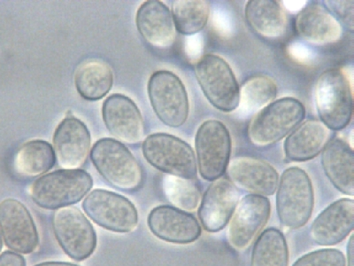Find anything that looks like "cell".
<instances>
[{"label":"cell","mask_w":354,"mask_h":266,"mask_svg":"<svg viewBox=\"0 0 354 266\" xmlns=\"http://www.w3.org/2000/svg\"><path fill=\"white\" fill-rule=\"evenodd\" d=\"M318 115L328 129L339 131L353 116V71L328 69L319 78L315 88Z\"/></svg>","instance_id":"6da1fadb"},{"label":"cell","mask_w":354,"mask_h":266,"mask_svg":"<svg viewBox=\"0 0 354 266\" xmlns=\"http://www.w3.org/2000/svg\"><path fill=\"white\" fill-rule=\"evenodd\" d=\"M93 177L84 170H59L35 180L28 188L34 204L59 210L77 204L91 191Z\"/></svg>","instance_id":"7a4b0ae2"},{"label":"cell","mask_w":354,"mask_h":266,"mask_svg":"<svg viewBox=\"0 0 354 266\" xmlns=\"http://www.w3.org/2000/svg\"><path fill=\"white\" fill-rule=\"evenodd\" d=\"M91 160L100 175L122 191L137 190L143 181L140 164L124 145L113 139H101L93 145Z\"/></svg>","instance_id":"3957f363"},{"label":"cell","mask_w":354,"mask_h":266,"mask_svg":"<svg viewBox=\"0 0 354 266\" xmlns=\"http://www.w3.org/2000/svg\"><path fill=\"white\" fill-rule=\"evenodd\" d=\"M276 200L278 217L283 227L290 229L304 227L315 204L314 188L308 173L298 167L284 170Z\"/></svg>","instance_id":"277c9868"},{"label":"cell","mask_w":354,"mask_h":266,"mask_svg":"<svg viewBox=\"0 0 354 266\" xmlns=\"http://www.w3.org/2000/svg\"><path fill=\"white\" fill-rule=\"evenodd\" d=\"M305 116V107L294 98L272 101L259 111L250 123V141L259 147L277 143L299 126Z\"/></svg>","instance_id":"5b68a950"},{"label":"cell","mask_w":354,"mask_h":266,"mask_svg":"<svg viewBox=\"0 0 354 266\" xmlns=\"http://www.w3.org/2000/svg\"><path fill=\"white\" fill-rule=\"evenodd\" d=\"M142 150L148 163L160 172L183 179L197 177L194 151L181 139L166 133H155L145 139Z\"/></svg>","instance_id":"8992f818"},{"label":"cell","mask_w":354,"mask_h":266,"mask_svg":"<svg viewBox=\"0 0 354 266\" xmlns=\"http://www.w3.org/2000/svg\"><path fill=\"white\" fill-rule=\"evenodd\" d=\"M196 78L209 103L230 113L238 109L239 85L225 60L216 55L202 57L195 68Z\"/></svg>","instance_id":"52a82bcc"},{"label":"cell","mask_w":354,"mask_h":266,"mask_svg":"<svg viewBox=\"0 0 354 266\" xmlns=\"http://www.w3.org/2000/svg\"><path fill=\"white\" fill-rule=\"evenodd\" d=\"M229 130L218 120H207L198 128L195 148L199 174L207 181H214L226 172L232 154Z\"/></svg>","instance_id":"ba28073f"},{"label":"cell","mask_w":354,"mask_h":266,"mask_svg":"<svg viewBox=\"0 0 354 266\" xmlns=\"http://www.w3.org/2000/svg\"><path fill=\"white\" fill-rule=\"evenodd\" d=\"M151 107L161 122L170 127L185 125L189 116V98L185 85L174 73H153L148 82Z\"/></svg>","instance_id":"9c48e42d"},{"label":"cell","mask_w":354,"mask_h":266,"mask_svg":"<svg viewBox=\"0 0 354 266\" xmlns=\"http://www.w3.org/2000/svg\"><path fill=\"white\" fill-rule=\"evenodd\" d=\"M53 232L66 255L77 262L93 254L97 234L83 212L75 207L59 209L53 217Z\"/></svg>","instance_id":"30bf717a"},{"label":"cell","mask_w":354,"mask_h":266,"mask_svg":"<svg viewBox=\"0 0 354 266\" xmlns=\"http://www.w3.org/2000/svg\"><path fill=\"white\" fill-rule=\"evenodd\" d=\"M85 213L95 223L115 233H131L138 224L135 205L124 196L107 190H93L84 199Z\"/></svg>","instance_id":"8fae6325"},{"label":"cell","mask_w":354,"mask_h":266,"mask_svg":"<svg viewBox=\"0 0 354 266\" xmlns=\"http://www.w3.org/2000/svg\"><path fill=\"white\" fill-rule=\"evenodd\" d=\"M270 216V202L268 198L254 195L245 196L230 218L227 242L239 251L248 248L263 229Z\"/></svg>","instance_id":"7c38bea8"},{"label":"cell","mask_w":354,"mask_h":266,"mask_svg":"<svg viewBox=\"0 0 354 266\" xmlns=\"http://www.w3.org/2000/svg\"><path fill=\"white\" fill-rule=\"evenodd\" d=\"M0 233L6 245L18 254H30L39 245V233L32 216L15 199L0 202Z\"/></svg>","instance_id":"4fadbf2b"},{"label":"cell","mask_w":354,"mask_h":266,"mask_svg":"<svg viewBox=\"0 0 354 266\" xmlns=\"http://www.w3.org/2000/svg\"><path fill=\"white\" fill-rule=\"evenodd\" d=\"M102 115L106 128L118 141L137 144L144 139L143 116L134 101L125 95L113 94L107 98Z\"/></svg>","instance_id":"5bb4252c"},{"label":"cell","mask_w":354,"mask_h":266,"mask_svg":"<svg viewBox=\"0 0 354 266\" xmlns=\"http://www.w3.org/2000/svg\"><path fill=\"white\" fill-rule=\"evenodd\" d=\"M239 202V192L226 177H220L211 184L201 200L198 217L204 229L217 233L229 223Z\"/></svg>","instance_id":"9a60e30c"},{"label":"cell","mask_w":354,"mask_h":266,"mask_svg":"<svg viewBox=\"0 0 354 266\" xmlns=\"http://www.w3.org/2000/svg\"><path fill=\"white\" fill-rule=\"evenodd\" d=\"M227 174L236 188L250 195L270 196L276 193L279 175L271 164L254 157H240L230 161Z\"/></svg>","instance_id":"2e32d148"},{"label":"cell","mask_w":354,"mask_h":266,"mask_svg":"<svg viewBox=\"0 0 354 266\" xmlns=\"http://www.w3.org/2000/svg\"><path fill=\"white\" fill-rule=\"evenodd\" d=\"M53 148L59 166L65 170L83 166L91 148L87 126L75 117H66L55 130Z\"/></svg>","instance_id":"e0dca14e"},{"label":"cell","mask_w":354,"mask_h":266,"mask_svg":"<svg viewBox=\"0 0 354 266\" xmlns=\"http://www.w3.org/2000/svg\"><path fill=\"white\" fill-rule=\"evenodd\" d=\"M147 224L155 236L170 243H192L201 234L197 218L171 206L154 208L148 216Z\"/></svg>","instance_id":"ac0fdd59"},{"label":"cell","mask_w":354,"mask_h":266,"mask_svg":"<svg viewBox=\"0 0 354 266\" xmlns=\"http://www.w3.org/2000/svg\"><path fill=\"white\" fill-rule=\"evenodd\" d=\"M354 227V201L343 198L325 209L312 224L310 236L321 246L343 242Z\"/></svg>","instance_id":"d6986e66"},{"label":"cell","mask_w":354,"mask_h":266,"mask_svg":"<svg viewBox=\"0 0 354 266\" xmlns=\"http://www.w3.org/2000/svg\"><path fill=\"white\" fill-rule=\"evenodd\" d=\"M136 22L139 33L151 46L167 49L175 42L176 27L172 14L162 2H144L138 8Z\"/></svg>","instance_id":"ffe728a7"},{"label":"cell","mask_w":354,"mask_h":266,"mask_svg":"<svg viewBox=\"0 0 354 266\" xmlns=\"http://www.w3.org/2000/svg\"><path fill=\"white\" fill-rule=\"evenodd\" d=\"M296 30L303 39L315 44H330L339 40L342 28L324 6L306 5L296 19Z\"/></svg>","instance_id":"44dd1931"},{"label":"cell","mask_w":354,"mask_h":266,"mask_svg":"<svg viewBox=\"0 0 354 266\" xmlns=\"http://www.w3.org/2000/svg\"><path fill=\"white\" fill-rule=\"evenodd\" d=\"M322 163L328 179L343 194L354 195V154L350 145L340 138L328 141L322 152Z\"/></svg>","instance_id":"7402d4cb"},{"label":"cell","mask_w":354,"mask_h":266,"mask_svg":"<svg viewBox=\"0 0 354 266\" xmlns=\"http://www.w3.org/2000/svg\"><path fill=\"white\" fill-rule=\"evenodd\" d=\"M330 139L328 129L322 122L308 120L297 126L284 142L286 159L306 161L322 153Z\"/></svg>","instance_id":"603a6c76"},{"label":"cell","mask_w":354,"mask_h":266,"mask_svg":"<svg viewBox=\"0 0 354 266\" xmlns=\"http://www.w3.org/2000/svg\"><path fill=\"white\" fill-rule=\"evenodd\" d=\"M245 14L250 26L261 36L276 39L286 33L287 17L279 1L251 0L246 3Z\"/></svg>","instance_id":"cb8c5ba5"},{"label":"cell","mask_w":354,"mask_h":266,"mask_svg":"<svg viewBox=\"0 0 354 266\" xmlns=\"http://www.w3.org/2000/svg\"><path fill=\"white\" fill-rule=\"evenodd\" d=\"M112 68L101 60H87L77 66L75 72V85L84 99L100 100L113 87Z\"/></svg>","instance_id":"d4e9b609"},{"label":"cell","mask_w":354,"mask_h":266,"mask_svg":"<svg viewBox=\"0 0 354 266\" xmlns=\"http://www.w3.org/2000/svg\"><path fill=\"white\" fill-rule=\"evenodd\" d=\"M56 157L53 145L36 139L21 145L14 161L15 172L24 177H37L48 172L55 166Z\"/></svg>","instance_id":"484cf974"},{"label":"cell","mask_w":354,"mask_h":266,"mask_svg":"<svg viewBox=\"0 0 354 266\" xmlns=\"http://www.w3.org/2000/svg\"><path fill=\"white\" fill-rule=\"evenodd\" d=\"M277 87L271 78L257 76L248 79L239 89V114L248 117L258 113L276 99Z\"/></svg>","instance_id":"4316f807"},{"label":"cell","mask_w":354,"mask_h":266,"mask_svg":"<svg viewBox=\"0 0 354 266\" xmlns=\"http://www.w3.org/2000/svg\"><path fill=\"white\" fill-rule=\"evenodd\" d=\"M289 250L283 234L274 228L265 230L254 244L252 266H288Z\"/></svg>","instance_id":"83f0119b"},{"label":"cell","mask_w":354,"mask_h":266,"mask_svg":"<svg viewBox=\"0 0 354 266\" xmlns=\"http://www.w3.org/2000/svg\"><path fill=\"white\" fill-rule=\"evenodd\" d=\"M172 17L178 33L194 35L201 33L210 17V6L204 0H177L172 5Z\"/></svg>","instance_id":"f1b7e54d"},{"label":"cell","mask_w":354,"mask_h":266,"mask_svg":"<svg viewBox=\"0 0 354 266\" xmlns=\"http://www.w3.org/2000/svg\"><path fill=\"white\" fill-rule=\"evenodd\" d=\"M163 190L175 208L183 211H195L201 202V188L195 179L167 175L163 179Z\"/></svg>","instance_id":"f546056e"},{"label":"cell","mask_w":354,"mask_h":266,"mask_svg":"<svg viewBox=\"0 0 354 266\" xmlns=\"http://www.w3.org/2000/svg\"><path fill=\"white\" fill-rule=\"evenodd\" d=\"M346 260L340 250L324 249L315 250L301 256L292 266H346Z\"/></svg>","instance_id":"4dcf8cb0"},{"label":"cell","mask_w":354,"mask_h":266,"mask_svg":"<svg viewBox=\"0 0 354 266\" xmlns=\"http://www.w3.org/2000/svg\"><path fill=\"white\" fill-rule=\"evenodd\" d=\"M211 24L214 30L223 39H230L236 33V21L232 12L223 4L214 6L210 11Z\"/></svg>","instance_id":"1f68e13d"},{"label":"cell","mask_w":354,"mask_h":266,"mask_svg":"<svg viewBox=\"0 0 354 266\" xmlns=\"http://www.w3.org/2000/svg\"><path fill=\"white\" fill-rule=\"evenodd\" d=\"M287 52L293 61L300 63V64H312L317 58V53L315 49L299 40H294L290 43Z\"/></svg>","instance_id":"d6a6232c"},{"label":"cell","mask_w":354,"mask_h":266,"mask_svg":"<svg viewBox=\"0 0 354 266\" xmlns=\"http://www.w3.org/2000/svg\"><path fill=\"white\" fill-rule=\"evenodd\" d=\"M328 8L336 15L338 20L344 24V26L353 31V5L351 1H325Z\"/></svg>","instance_id":"836d02e7"},{"label":"cell","mask_w":354,"mask_h":266,"mask_svg":"<svg viewBox=\"0 0 354 266\" xmlns=\"http://www.w3.org/2000/svg\"><path fill=\"white\" fill-rule=\"evenodd\" d=\"M205 39L204 35L199 33L189 35L185 39V55L192 62L201 61L204 56Z\"/></svg>","instance_id":"e575fe53"},{"label":"cell","mask_w":354,"mask_h":266,"mask_svg":"<svg viewBox=\"0 0 354 266\" xmlns=\"http://www.w3.org/2000/svg\"><path fill=\"white\" fill-rule=\"evenodd\" d=\"M0 266H26V261L18 253L6 251L0 255Z\"/></svg>","instance_id":"d590c367"},{"label":"cell","mask_w":354,"mask_h":266,"mask_svg":"<svg viewBox=\"0 0 354 266\" xmlns=\"http://www.w3.org/2000/svg\"><path fill=\"white\" fill-rule=\"evenodd\" d=\"M283 6L292 12H299L306 6V1H283Z\"/></svg>","instance_id":"8d00e7d4"},{"label":"cell","mask_w":354,"mask_h":266,"mask_svg":"<svg viewBox=\"0 0 354 266\" xmlns=\"http://www.w3.org/2000/svg\"><path fill=\"white\" fill-rule=\"evenodd\" d=\"M353 245V234H352L350 237L348 245H347V265H348V266H354Z\"/></svg>","instance_id":"74e56055"},{"label":"cell","mask_w":354,"mask_h":266,"mask_svg":"<svg viewBox=\"0 0 354 266\" xmlns=\"http://www.w3.org/2000/svg\"><path fill=\"white\" fill-rule=\"evenodd\" d=\"M35 266H79L68 262H44Z\"/></svg>","instance_id":"f35d334b"},{"label":"cell","mask_w":354,"mask_h":266,"mask_svg":"<svg viewBox=\"0 0 354 266\" xmlns=\"http://www.w3.org/2000/svg\"><path fill=\"white\" fill-rule=\"evenodd\" d=\"M3 247L2 234L0 233V251H1Z\"/></svg>","instance_id":"ab89813d"}]
</instances>
